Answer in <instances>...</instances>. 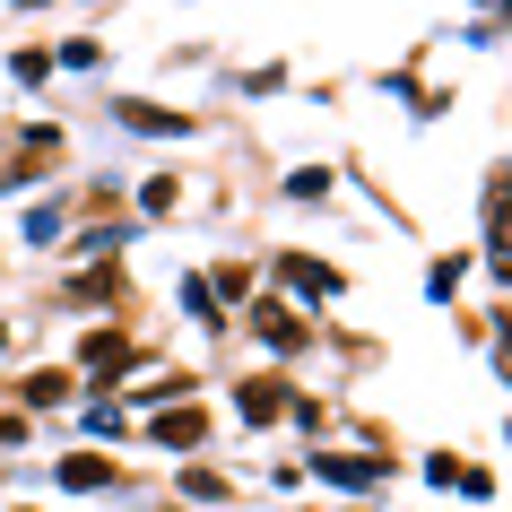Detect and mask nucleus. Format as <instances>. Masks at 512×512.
I'll return each instance as SVG.
<instances>
[{
  "label": "nucleus",
  "instance_id": "nucleus-2",
  "mask_svg": "<svg viewBox=\"0 0 512 512\" xmlns=\"http://www.w3.org/2000/svg\"><path fill=\"white\" fill-rule=\"evenodd\" d=\"M157 434H165V443H200V408H174Z\"/></svg>",
  "mask_w": 512,
  "mask_h": 512
},
{
  "label": "nucleus",
  "instance_id": "nucleus-1",
  "mask_svg": "<svg viewBox=\"0 0 512 512\" xmlns=\"http://www.w3.org/2000/svg\"><path fill=\"white\" fill-rule=\"evenodd\" d=\"M252 330H261L270 348H296V339H304V330H296V313H287V304H261V313H252Z\"/></svg>",
  "mask_w": 512,
  "mask_h": 512
},
{
  "label": "nucleus",
  "instance_id": "nucleus-4",
  "mask_svg": "<svg viewBox=\"0 0 512 512\" xmlns=\"http://www.w3.org/2000/svg\"><path fill=\"white\" fill-rule=\"evenodd\" d=\"M287 278H296L304 296H330V287H339V278H330V270H313V261H296V270H287Z\"/></svg>",
  "mask_w": 512,
  "mask_h": 512
},
{
  "label": "nucleus",
  "instance_id": "nucleus-3",
  "mask_svg": "<svg viewBox=\"0 0 512 512\" xmlns=\"http://www.w3.org/2000/svg\"><path fill=\"white\" fill-rule=\"evenodd\" d=\"M122 356H131V348H122L113 330H96V339H87V365H122Z\"/></svg>",
  "mask_w": 512,
  "mask_h": 512
},
{
  "label": "nucleus",
  "instance_id": "nucleus-5",
  "mask_svg": "<svg viewBox=\"0 0 512 512\" xmlns=\"http://www.w3.org/2000/svg\"><path fill=\"white\" fill-rule=\"evenodd\" d=\"M61 391H70V374H35V382H27V400H35V408H53Z\"/></svg>",
  "mask_w": 512,
  "mask_h": 512
}]
</instances>
